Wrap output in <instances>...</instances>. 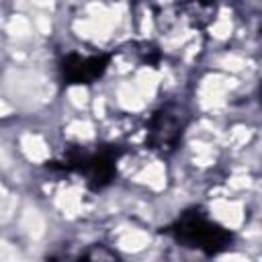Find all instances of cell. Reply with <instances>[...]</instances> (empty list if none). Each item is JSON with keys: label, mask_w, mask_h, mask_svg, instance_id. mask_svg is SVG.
<instances>
[{"label": "cell", "mask_w": 262, "mask_h": 262, "mask_svg": "<svg viewBox=\"0 0 262 262\" xmlns=\"http://www.w3.org/2000/svg\"><path fill=\"white\" fill-rule=\"evenodd\" d=\"M172 231L178 242L186 244L188 248H199L205 252H217L229 239L227 231H223L199 213H186Z\"/></svg>", "instance_id": "cell-1"}, {"label": "cell", "mask_w": 262, "mask_h": 262, "mask_svg": "<svg viewBox=\"0 0 262 262\" xmlns=\"http://www.w3.org/2000/svg\"><path fill=\"white\" fill-rule=\"evenodd\" d=\"M182 115L180 111H170V108H162L154 121H151V131H149V141L156 149L160 151H168L172 149L182 133Z\"/></svg>", "instance_id": "cell-2"}, {"label": "cell", "mask_w": 262, "mask_h": 262, "mask_svg": "<svg viewBox=\"0 0 262 262\" xmlns=\"http://www.w3.org/2000/svg\"><path fill=\"white\" fill-rule=\"evenodd\" d=\"M106 68L104 55H68L61 70L66 80L76 84H86L96 80Z\"/></svg>", "instance_id": "cell-3"}]
</instances>
